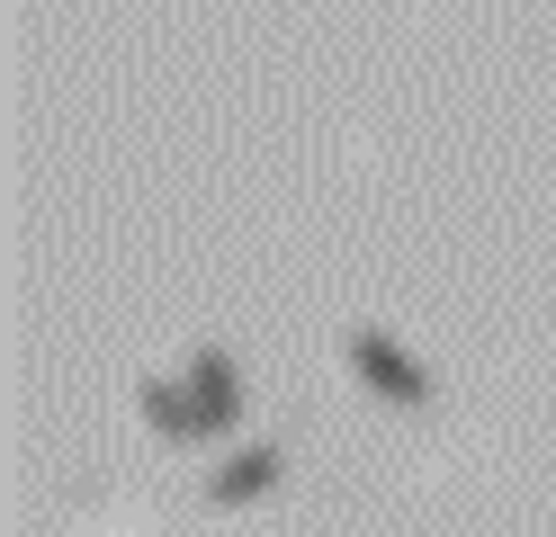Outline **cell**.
<instances>
[{"label": "cell", "instance_id": "6da1fadb", "mask_svg": "<svg viewBox=\"0 0 556 537\" xmlns=\"http://www.w3.org/2000/svg\"><path fill=\"white\" fill-rule=\"evenodd\" d=\"M341 358H351V376L377 394V404H395V412H422L431 404V368H422V358H413L395 332H377V322H351V341H341Z\"/></svg>", "mask_w": 556, "mask_h": 537}, {"label": "cell", "instance_id": "7a4b0ae2", "mask_svg": "<svg viewBox=\"0 0 556 537\" xmlns=\"http://www.w3.org/2000/svg\"><path fill=\"white\" fill-rule=\"evenodd\" d=\"M278 475H288V448H278V439L233 448V457H216V465H206V501H216V511H242V501L278 493Z\"/></svg>", "mask_w": 556, "mask_h": 537}, {"label": "cell", "instance_id": "277c9868", "mask_svg": "<svg viewBox=\"0 0 556 537\" xmlns=\"http://www.w3.org/2000/svg\"><path fill=\"white\" fill-rule=\"evenodd\" d=\"M189 394L206 412V439L242 430V368H233V349H189Z\"/></svg>", "mask_w": 556, "mask_h": 537}, {"label": "cell", "instance_id": "3957f363", "mask_svg": "<svg viewBox=\"0 0 556 537\" xmlns=\"http://www.w3.org/2000/svg\"><path fill=\"white\" fill-rule=\"evenodd\" d=\"M135 412H144L153 439H170V448H206V412H198L189 376H144V385H135Z\"/></svg>", "mask_w": 556, "mask_h": 537}]
</instances>
